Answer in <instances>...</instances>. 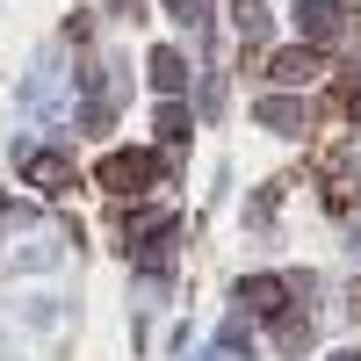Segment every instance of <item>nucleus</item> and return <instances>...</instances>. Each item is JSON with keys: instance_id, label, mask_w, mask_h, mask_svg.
I'll return each mask as SVG.
<instances>
[{"instance_id": "obj_1", "label": "nucleus", "mask_w": 361, "mask_h": 361, "mask_svg": "<svg viewBox=\"0 0 361 361\" xmlns=\"http://www.w3.org/2000/svg\"><path fill=\"white\" fill-rule=\"evenodd\" d=\"M152 180H159V159L152 152H116L102 166V188H116V195H145Z\"/></svg>"}, {"instance_id": "obj_2", "label": "nucleus", "mask_w": 361, "mask_h": 361, "mask_svg": "<svg viewBox=\"0 0 361 361\" xmlns=\"http://www.w3.org/2000/svg\"><path fill=\"white\" fill-rule=\"evenodd\" d=\"M318 66H325L318 51H275V66H267V80H282V87H311V80H318Z\"/></svg>"}, {"instance_id": "obj_3", "label": "nucleus", "mask_w": 361, "mask_h": 361, "mask_svg": "<svg viewBox=\"0 0 361 361\" xmlns=\"http://www.w3.org/2000/svg\"><path fill=\"white\" fill-rule=\"evenodd\" d=\"M29 180H37L44 195H58V188H66V180H73V166L58 159V152H44V159H29Z\"/></svg>"}, {"instance_id": "obj_4", "label": "nucleus", "mask_w": 361, "mask_h": 361, "mask_svg": "<svg viewBox=\"0 0 361 361\" xmlns=\"http://www.w3.org/2000/svg\"><path fill=\"white\" fill-rule=\"evenodd\" d=\"M152 73H159V87H180V80H188V73H180V51H159Z\"/></svg>"}, {"instance_id": "obj_5", "label": "nucleus", "mask_w": 361, "mask_h": 361, "mask_svg": "<svg viewBox=\"0 0 361 361\" xmlns=\"http://www.w3.org/2000/svg\"><path fill=\"white\" fill-rule=\"evenodd\" d=\"M340 361H361V354H340Z\"/></svg>"}]
</instances>
